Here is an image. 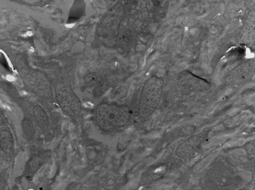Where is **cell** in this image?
Masks as SVG:
<instances>
[{
  "mask_svg": "<svg viewBox=\"0 0 255 190\" xmlns=\"http://www.w3.org/2000/svg\"><path fill=\"white\" fill-rule=\"evenodd\" d=\"M0 145H1V150L4 151L5 153L10 155L13 152L14 142H13L11 131L8 128H1V129Z\"/></svg>",
  "mask_w": 255,
  "mask_h": 190,
  "instance_id": "obj_7",
  "label": "cell"
},
{
  "mask_svg": "<svg viewBox=\"0 0 255 190\" xmlns=\"http://www.w3.org/2000/svg\"><path fill=\"white\" fill-rule=\"evenodd\" d=\"M34 117L37 125L42 131H45L49 127V118L46 114L45 111L40 106L36 105L32 109Z\"/></svg>",
  "mask_w": 255,
  "mask_h": 190,
  "instance_id": "obj_8",
  "label": "cell"
},
{
  "mask_svg": "<svg viewBox=\"0 0 255 190\" xmlns=\"http://www.w3.org/2000/svg\"><path fill=\"white\" fill-rule=\"evenodd\" d=\"M195 130H196V128L193 126L182 127V128H180V130L178 131V135H179V137L189 136V135L193 134Z\"/></svg>",
  "mask_w": 255,
  "mask_h": 190,
  "instance_id": "obj_11",
  "label": "cell"
},
{
  "mask_svg": "<svg viewBox=\"0 0 255 190\" xmlns=\"http://www.w3.org/2000/svg\"><path fill=\"white\" fill-rule=\"evenodd\" d=\"M209 131H204L188 138L177 147L176 155L180 158H186L192 154L203 143L208 137Z\"/></svg>",
  "mask_w": 255,
  "mask_h": 190,
  "instance_id": "obj_4",
  "label": "cell"
},
{
  "mask_svg": "<svg viewBox=\"0 0 255 190\" xmlns=\"http://www.w3.org/2000/svg\"><path fill=\"white\" fill-rule=\"evenodd\" d=\"M25 83L37 95L42 97L49 96L50 87H49V84L47 83L44 75L39 72L31 73L28 75L25 79Z\"/></svg>",
  "mask_w": 255,
  "mask_h": 190,
  "instance_id": "obj_5",
  "label": "cell"
},
{
  "mask_svg": "<svg viewBox=\"0 0 255 190\" xmlns=\"http://www.w3.org/2000/svg\"><path fill=\"white\" fill-rule=\"evenodd\" d=\"M163 80L157 76L150 77L145 82L138 107V116L141 119L149 117L158 107L163 91Z\"/></svg>",
  "mask_w": 255,
  "mask_h": 190,
  "instance_id": "obj_2",
  "label": "cell"
},
{
  "mask_svg": "<svg viewBox=\"0 0 255 190\" xmlns=\"http://www.w3.org/2000/svg\"><path fill=\"white\" fill-rule=\"evenodd\" d=\"M56 101L65 114L72 117L80 115L82 103L76 94L66 84L59 83L55 87Z\"/></svg>",
  "mask_w": 255,
  "mask_h": 190,
  "instance_id": "obj_3",
  "label": "cell"
},
{
  "mask_svg": "<svg viewBox=\"0 0 255 190\" xmlns=\"http://www.w3.org/2000/svg\"><path fill=\"white\" fill-rule=\"evenodd\" d=\"M253 72V66L249 63H244L231 72L227 79L232 83H243L250 79Z\"/></svg>",
  "mask_w": 255,
  "mask_h": 190,
  "instance_id": "obj_6",
  "label": "cell"
},
{
  "mask_svg": "<svg viewBox=\"0 0 255 190\" xmlns=\"http://www.w3.org/2000/svg\"><path fill=\"white\" fill-rule=\"evenodd\" d=\"M21 124L25 138L29 141H30L34 138L35 135V130L34 128L33 123H32L31 120L25 118L22 121Z\"/></svg>",
  "mask_w": 255,
  "mask_h": 190,
  "instance_id": "obj_9",
  "label": "cell"
},
{
  "mask_svg": "<svg viewBox=\"0 0 255 190\" xmlns=\"http://www.w3.org/2000/svg\"><path fill=\"white\" fill-rule=\"evenodd\" d=\"M101 78L100 75L96 73H90L85 77V85L89 87H93V90H97V87L100 86Z\"/></svg>",
  "mask_w": 255,
  "mask_h": 190,
  "instance_id": "obj_10",
  "label": "cell"
},
{
  "mask_svg": "<svg viewBox=\"0 0 255 190\" xmlns=\"http://www.w3.org/2000/svg\"><path fill=\"white\" fill-rule=\"evenodd\" d=\"M96 122L105 132H112L123 128L129 122L131 111L126 105L118 104H99L95 112Z\"/></svg>",
  "mask_w": 255,
  "mask_h": 190,
  "instance_id": "obj_1",
  "label": "cell"
}]
</instances>
